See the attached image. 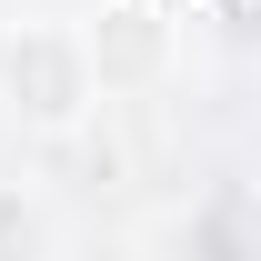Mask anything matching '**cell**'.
I'll list each match as a JSON object with an SVG mask.
<instances>
[{
    "mask_svg": "<svg viewBox=\"0 0 261 261\" xmlns=\"http://www.w3.org/2000/svg\"><path fill=\"white\" fill-rule=\"evenodd\" d=\"M0 91H10V111H31V121H70V111L91 100L81 40H61V31H20V40H0Z\"/></svg>",
    "mask_w": 261,
    "mask_h": 261,
    "instance_id": "6da1fadb",
    "label": "cell"
}]
</instances>
